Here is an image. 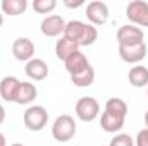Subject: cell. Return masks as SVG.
<instances>
[{"label": "cell", "instance_id": "obj_15", "mask_svg": "<svg viewBox=\"0 0 148 146\" xmlns=\"http://www.w3.org/2000/svg\"><path fill=\"white\" fill-rule=\"evenodd\" d=\"M77 50H79V43H76V41H73V40H69V38H66V36H62L55 43V55L62 62L69 55H73L74 52H77Z\"/></svg>", "mask_w": 148, "mask_h": 146}, {"label": "cell", "instance_id": "obj_6", "mask_svg": "<svg viewBox=\"0 0 148 146\" xmlns=\"http://www.w3.org/2000/svg\"><path fill=\"white\" fill-rule=\"evenodd\" d=\"M117 41H119V46L138 45V43L145 41V33L141 28H138L134 24H124L117 29Z\"/></svg>", "mask_w": 148, "mask_h": 146}, {"label": "cell", "instance_id": "obj_20", "mask_svg": "<svg viewBox=\"0 0 148 146\" xmlns=\"http://www.w3.org/2000/svg\"><path fill=\"white\" fill-rule=\"evenodd\" d=\"M93 81H95V69L91 65L88 69H84L83 72L71 76V83L74 86H77V88H88V86L93 84Z\"/></svg>", "mask_w": 148, "mask_h": 146}, {"label": "cell", "instance_id": "obj_31", "mask_svg": "<svg viewBox=\"0 0 148 146\" xmlns=\"http://www.w3.org/2000/svg\"><path fill=\"white\" fill-rule=\"evenodd\" d=\"M147 95H148V91H147Z\"/></svg>", "mask_w": 148, "mask_h": 146}, {"label": "cell", "instance_id": "obj_29", "mask_svg": "<svg viewBox=\"0 0 148 146\" xmlns=\"http://www.w3.org/2000/svg\"><path fill=\"white\" fill-rule=\"evenodd\" d=\"M10 146H24V145H21V143H14V145H10Z\"/></svg>", "mask_w": 148, "mask_h": 146}, {"label": "cell", "instance_id": "obj_30", "mask_svg": "<svg viewBox=\"0 0 148 146\" xmlns=\"http://www.w3.org/2000/svg\"><path fill=\"white\" fill-rule=\"evenodd\" d=\"M0 105H2V102H0Z\"/></svg>", "mask_w": 148, "mask_h": 146}, {"label": "cell", "instance_id": "obj_9", "mask_svg": "<svg viewBox=\"0 0 148 146\" xmlns=\"http://www.w3.org/2000/svg\"><path fill=\"white\" fill-rule=\"evenodd\" d=\"M119 55H121V59L124 62L138 65L147 57V43L141 41V43L131 45V46H119Z\"/></svg>", "mask_w": 148, "mask_h": 146}, {"label": "cell", "instance_id": "obj_13", "mask_svg": "<svg viewBox=\"0 0 148 146\" xmlns=\"http://www.w3.org/2000/svg\"><path fill=\"white\" fill-rule=\"evenodd\" d=\"M21 81L14 76H7L0 81V100L3 102H14L17 88H19Z\"/></svg>", "mask_w": 148, "mask_h": 146}, {"label": "cell", "instance_id": "obj_7", "mask_svg": "<svg viewBox=\"0 0 148 146\" xmlns=\"http://www.w3.org/2000/svg\"><path fill=\"white\" fill-rule=\"evenodd\" d=\"M90 24L93 26H102L109 21V7L105 2H100V0H93L86 5V10H84Z\"/></svg>", "mask_w": 148, "mask_h": 146}, {"label": "cell", "instance_id": "obj_14", "mask_svg": "<svg viewBox=\"0 0 148 146\" xmlns=\"http://www.w3.org/2000/svg\"><path fill=\"white\" fill-rule=\"evenodd\" d=\"M36 95H38V89L33 83H23V81H21L14 102L19 103V105H28V103H31V102L36 98Z\"/></svg>", "mask_w": 148, "mask_h": 146}, {"label": "cell", "instance_id": "obj_11", "mask_svg": "<svg viewBox=\"0 0 148 146\" xmlns=\"http://www.w3.org/2000/svg\"><path fill=\"white\" fill-rule=\"evenodd\" d=\"M64 65H66V71L69 72V76H76V74L83 72L84 69H88L91 64L88 62L86 55L81 50H77V52H74L73 55H69L64 60Z\"/></svg>", "mask_w": 148, "mask_h": 146}, {"label": "cell", "instance_id": "obj_12", "mask_svg": "<svg viewBox=\"0 0 148 146\" xmlns=\"http://www.w3.org/2000/svg\"><path fill=\"white\" fill-rule=\"evenodd\" d=\"M24 72H26V76L29 79H33V81H43L48 76V65L41 59H31L29 62H26Z\"/></svg>", "mask_w": 148, "mask_h": 146}, {"label": "cell", "instance_id": "obj_10", "mask_svg": "<svg viewBox=\"0 0 148 146\" xmlns=\"http://www.w3.org/2000/svg\"><path fill=\"white\" fill-rule=\"evenodd\" d=\"M35 43L29 40V38H17L14 40L12 43V55L14 59L17 60H24V62H29L31 59H35Z\"/></svg>", "mask_w": 148, "mask_h": 146}, {"label": "cell", "instance_id": "obj_5", "mask_svg": "<svg viewBox=\"0 0 148 146\" xmlns=\"http://www.w3.org/2000/svg\"><path fill=\"white\" fill-rule=\"evenodd\" d=\"M126 16L134 26L148 28V2L133 0L126 7Z\"/></svg>", "mask_w": 148, "mask_h": 146}, {"label": "cell", "instance_id": "obj_2", "mask_svg": "<svg viewBox=\"0 0 148 146\" xmlns=\"http://www.w3.org/2000/svg\"><path fill=\"white\" fill-rule=\"evenodd\" d=\"M76 134V122L71 115L64 113V115H59L52 126V136L55 138V141L59 143H67L71 141Z\"/></svg>", "mask_w": 148, "mask_h": 146}, {"label": "cell", "instance_id": "obj_17", "mask_svg": "<svg viewBox=\"0 0 148 146\" xmlns=\"http://www.w3.org/2000/svg\"><path fill=\"white\" fill-rule=\"evenodd\" d=\"M124 120L126 119H119V117H114L110 113L103 112L102 117H100V127L105 132H119L124 127Z\"/></svg>", "mask_w": 148, "mask_h": 146}, {"label": "cell", "instance_id": "obj_27", "mask_svg": "<svg viewBox=\"0 0 148 146\" xmlns=\"http://www.w3.org/2000/svg\"><path fill=\"white\" fill-rule=\"evenodd\" d=\"M145 124H147V129H148V110H147V113H145Z\"/></svg>", "mask_w": 148, "mask_h": 146}, {"label": "cell", "instance_id": "obj_24", "mask_svg": "<svg viewBox=\"0 0 148 146\" xmlns=\"http://www.w3.org/2000/svg\"><path fill=\"white\" fill-rule=\"evenodd\" d=\"M84 2L83 0H76V2H71V0H64V5L66 7H71V9H77V7H81Z\"/></svg>", "mask_w": 148, "mask_h": 146}, {"label": "cell", "instance_id": "obj_8", "mask_svg": "<svg viewBox=\"0 0 148 146\" xmlns=\"http://www.w3.org/2000/svg\"><path fill=\"white\" fill-rule=\"evenodd\" d=\"M40 29L41 33L47 38H55L59 35H64V29H66V21L57 16V14H52V16H47L41 24H40Z\"/></svg>", "mask_w": 148, "mask_h": 146}, {"label": "cell", "instance_id": "obj_25", "mask_svg": "<svg viewBox=\"0 0 148 146\" xmlns=\"http://www.w3.org/2000/svg\"><path fill=\"white\" fill-rule=\"evenodd\" d=\"M3 120H5V110H3L2 105H0V124H2Z\"/></svg>", "mask_w": 148, "mask_h": 146}, {"label": "cell", "instance_id": "obj_28", "mask_svg": "<svg viewBox=\"0 0 148 146\" xmlns=\"http://www.w3.org/2000/svg\"><path fill=\"white\" fill-rule=\"evenodd\" d=\"M2 23H3V16L0 14V26H2Z\"/></svg>", "mask_w": 148, "mask_h": 146}, {"label": "cell", "instance_id": "obj_19", "mask_svg": "<svg viewBox=\"0 0 148 146\" xmlns=\"http://www.w3.org/2000/svg\"><path fill=\"white\" fill-rule=\"evenodd\" d=\"M28 9V2L26 0H3L2 2V10L7 16H19L24 14Z\"/></svg>", "mask_w": 148, "mask_h": 146}, {"label": "cell", "instance_id": "obj_4", "mask_svg": "<svg viewBox=\"0 0 148 146\" xmlns=\"http://www.w3.org/2000/svg\"><path fill=\"white\" fill-rule=\"evenodd\" d=\"M100 113V103L93 96H83L76 102V115L83 122H91Z\"/></svg>", "mask_w": 148, "mask_h": 146}, {"label": "cell", "instance_id": "obj_22", "mask_svg": "<svg viewBox=\"0 0 148 146\" xmlns=\"http://www.w3.org/2000/svg\"><path fill=\"white\" fill-rule=\"evenodd\" d=\"M109 146H134V141L129 134H117L115 138H112Z\"/></svg>", "mask_w": 148, "mask_h": 146}, {"label": "cell", "instance_id": "obj_21", "mask_svg": "<svg viewBox=\"0 0 148 146\" xmlns=\"http://www.w3.org/2000/svg\"><path fill=\"white\" fill-rule=\"evenodd\" d=\"M55 7H57L55 0H35L33 2V9L38 14H50Z\"/></svg>", "mask_w": 148, "mask_h": 146}, {"label": "cell", "instance_id": "obj_26", "mask_svg": "<svg viewBox=\"0 0 148 146\" xmlns=\"http://www.w3.org/2000/svg\"><path fill=\"white\" fill-rule=\"evenodd\" d=\"M0 146H5V136L0 132Z\"/></svg>", "mask_w": 148, "mask_h": 146}, {"label": "cell", "instance_id": "obj_18", "mask_svg": "<svg viewBox=\"0 0 148 146\" xmlns=\"http://www.w3.org/2000/svg\"><path fill=\"white\" fill-rule=\"evenodd\" d=\"M107 113H110L114 117H119V119H126L127 115V103L121 98H109L107 103H105V110Z\"/></svg>", "mask_w": 148, "mask_h": 146}, {"label": "cell", "instance_id": "obj_1", "mask_svg": "<svg viewBox=\"0 0 148 146\" xmlns=\"http://www.w3.org/2000/svg\"><path fill=\"white\" fill-rule=\"evenodd\" d=\"M62 36L79 43V46H90L97 41L98 31L93 24H88V23H83V21L76 19V21L66 23V29H64Z\"/></svg>", "mask_w": 148, "mask_h": 146}, {"label": "cell", "instance_id": "obj_16", "mask_svg": "<svg viewBox=\"0 0 148 146\" xmlns=\"http://www.w3.org/2000/svg\"><path fill=\"white\" fill-rule=\"evenodd\" d=\"M127 79H129V83H131L134 88H143V86H148V69L145 67V65L138 64V65H134V67L129 71Z\"/></svg>", "mask_w": 148, "mask_h": 146}, {"label": "cell", "instance_id": "obj_23", "mask_svg": "<svg viewBox=\"0 0 148 146\" xmlns=\"http://www.w3.org/2000/svg\"><path fill=\"white\" fill-rule=\"evenodd\" d=\"M136 146H148V129H141L136 136Z\"/></svg>", "mask_w": 148, "mask_h": 146}, {"label": "cell", "instance_id": "obj_3", "mask_svg": "<svg viewBox=\"0 0 148 146\" xmlns=\"http://www.w3.org/2000/svg\"><path fill=\"white\" fill-rule=\"evenodd\" d=\"M23 120H24L26 129H29L33 132H38V131H41L47 126V122H48V112L43 108L41 105L28 107V108L24 110Z\"/></svg>", "mask_w": 148, "mask_h": 146}]
</instances>
